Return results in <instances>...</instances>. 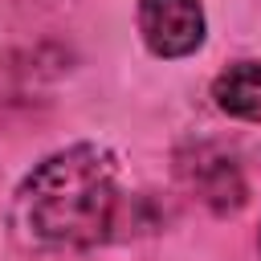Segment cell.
I'll return each instance as SVG.
<instances>
[{
  "label": "cell",
  "instance_id": "1",
  "mask_svg": "<svg viewBox=\"0 0 261 261\" xmlns=\"http://www.w3.org/2000/svg\"><path fill=\"white\" fill-rule=\"evenodd\" d=\"M12 220L33 249L53 253L98 249L135 224L118 159L98 143H73L45 155L20 179Z\"/></svg>",
  "mask_w": 261,
  "mask_h": 261
},
{
  "label": "cell",
  "instance_id": "2",
  "mask_svg": "<svg viewBox=\"0 0 261 261\" xmlns=\"http://www.w3.org/2000/svg\"><path fill=\"white\" fill-rule=\"evenodd\" d=\"M175 175L216 216H228L249 200V184H245L241 163L216 143H184L175 151Z\"/></svg>",
  "mask_w": 261,
  "mask_h": 261
},
{
  "label": "cell",
  "instance_id": "3",
  "mask_svg": "<svg viewBox=\"0 0 261 261\" xmlns=\"http://www.w3.org/2000/svg\"><path fill=\"white\" fill-rule=\"evenodd\" d=\"M139 33L155 57H188L204 45L200 0H139Z\"/></svg>",
  "mask_w": 261,
  "mask_h": 261
},
{
  "label": "cell",
  "instance_id": "4",
  "mask_svg": "<svg viewBox=\"0 0 261 261\" xmlns=\"http://www.w3.org/2000/svg\"><path fill=\"white\" fill-rule=\"evenodd\" d=\"M212 98L228 118L257 122L261 126V61H232L216 73Z\"/></svg>",
  "mask_w": 261,
  "mask_h": 261
},
{
  "label": "cell",
  "instance_id": "5",
  "mask_svg": "<svg viewBox=\"0 0 261 261\" xmlns=\"http://www.w3.org/2000/svg\"><path fill=\"white\" fill-rule=\"evenodd\" d=\"M257 261H261V232H257Z\"/></svg>",
  "mask_w": 261,
  "mask_h": 261
}]
</instances>
